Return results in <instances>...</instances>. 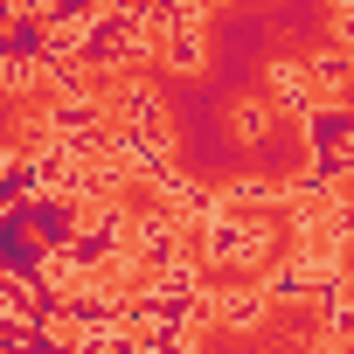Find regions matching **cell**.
Returning <instances> with one entry per match:
<instances>
[{
	"mask_svg": "<svg viewBox=\"0 0 354 354\" xmlns=\"http://www.w3.org/2000/svg\"><path fill=\"white\" fill-rule=\"evenodd\" d=\"M347 56V0H202L195 56L153 77L167 167L202 195L306 188L319 167L306 77Z\"/></svg>",
	"mask_w": 354,
	"mask_h": 354,
	"instance_id": "obj_1",
	"label": "cell"
},
{
	"mask_svg": "<svg viewBox=\"0 0 354 354\" xmlns=\"http://www.w3.org/2000/svg\"><path fill=\"white\" fill-rule=\"evenodd\" d=\"M340 299H313V292H278L264 299V313L250 319H223V326H195V347H340L347 333L333 326Z\"/></svg>",
	"mask_w": 354,
	"mask_h": 354,
	"instance_id": "obj_2",
	"label": "cell"
},
{
	"mask_svg": "<svg viewBox=\"0 0 354 354\" xmlns=\"http://www.w3.org/2000/svg\"><path fill=\"white\" fill-rule=\"evenodd\" d=\"M56 111H63L56 70H42V63L0 70V160H28V153H42L49 132H56Z\"/></svg>",
	"mask_w": 354,
	"mask_h": 354,
	"instance_id": "obj_3",
	"label": "cell"
},
{
	"mask_svg": "<svg viewBox=\"0 0 354 354\" xmlns=\"http://www.w3.org/2000/svg\"><path fill=\"white\" fill-rule=\"evenodd\" d=\"M333 292L354 313V236H340V250H333ZM347 340H354V326H347Z\"/></svg>",
	"mask_w": 354,
	"mask_h": 354,
	"instance_id": "obj_4",
	"label": "cell"
}]
</instances>
